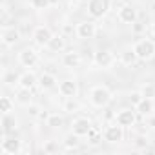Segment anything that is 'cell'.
<instances>
[{"mask_svg":"<svg viewBox=\"0 0 155 155\" xmlns=\"http://www.w3.org/2000/svg\"><path fill=\"white\" fill-rule=\"evenodd\" d=\"M42 151H44L46 155L57 153V151H58V142H57V140H46V142L42 144Z\"/></svg>","mask_w":155,"mask_h":155,"instance_id":"28","label":"cell"},{"mask_svg":"<svg viewBox=\"0 0 155 155\" xmlns=\"http://www.w3.org/2000/svg\"><path fill=\"white\" fill-rule=\"evenodd\" d=\"M137 60H139V57H137V53H135L133 46H126V48L119 53V62H120L122 66H126V68L133 66Z\"/></svg>","mask_w":155,"mask_h":155,"instance_id":"16","label":"cell"},{"mask_svg":"<svg viewBox=\"0 0 155 155\" xmlns=\"http://www.w3.org/2000/svg\"><path fill=\"white\" fill-rule=\"evenodd\" d=\"M151 35H153V37H155V22H153V24H151Z\"/></svg>","mask_w":155,"mask_h":155,"instance_id":"39","label":"cell"},{"mask_svg":"<svg viewBox=\"0 0 155 155\" xmlns=\"http://www.w3.org/2000/svg\"><path fill=\"white\" fill-rule=\"evenodd\" d=\"M46 126H49V128H62L64 126V117L62 115H58V113H49V117H48V120H46Z\"/></svg>","mask_w":155,"mask_h":155,"instance_id":"26","label":"cell"},{"mask_svg":"<svg viewBox=\"0 0 155 155\" xmlns=\"http://www.w3.org/2000/svg\"><path fill=\"white\" fill-rule=\"evenodd\" d=\"M18 79H20V75H18V73L9 71V73H6V75H4V84H8V86L17 84V86H18Z\"/></svg>","mask_w":155,"mask_h":155,"instance_id":"31","label":"cell"},{"mask_svg":"<svg viewBox=\"0 0 155 155\" xmlns=\"http://www.w3.org/2000/svg\"><path fill=\"white\" fill-rule=\"evenodd\" d=\"M133 49H135L139 60H142V62L151 60V58L155 57V42H153L151 38H140V40H135Z\"/></svg>","mask_w":155,"mask_h":155,"instance_id":"3","label":"cell"},{"mask_svg":"<svg viewBox=\"0 0 155 155\" xmlns=\"http://www.w3.org/2000/svg\"><path fill=\"white\" fill-rule=\"evenodd\" d=\"M48 117H49V113H48L46 110H40V113H38L37 119H40V120H48Z\"/></svg>","mask_w":155,"mask_h":155,"instance_id":"38","label":"cell"},{"mask_svg":"<svg viewBox=\"0 0 155 155\" xmlns=\"http://www.w3.org/2000/svg\"><path fill=\"white\" fill-rule=\"evenodd\" d=\"M115 62H117V57L110 49H99L93 55V64L97 68H101V69H110Z\"/></svg>","mask_w":155,"mask_h":155,"instance_id":"9","label":"cell"},{"mask_svg":"<svg viewBox=\"0 0 155 155\" xmlns=\"http://www.w3.org/2000/svg\"><path fill=\"white\" fill-rule=\"evenodd\" d=\"M144 122H146V126H148V128H155V115L151 113V115L144 117Z\"/></svg>","mask_w":155,"mask_h":155,"instance_id":"37","label":"cell"},{"mask_svg":"<svg viewBox=\"0 0 155 155\" xmlns=\"http://www.w3.org/2000/svg\"><path fill=\"white\" fill-rule=\"evenodd\" d=\"M68 2H69V4H71V2H79V0H68Z\"/></svg>","mask_w":155,"mask_h":155,"instance_id":"40","label":"cell"},{"mask_svg":"<svg viewBox=\"0 0 155 155\" xmlns=\"http://www.w3.org/2000/svg\"><path fill=\"white\" fill-rule=\"evenodd\" d=\"M75 35L79 37L81 40L95 38V35H97V24L93 22V18L91 20H82V22L77 24V33Z\"/></svg>","mask_w":155,"mask_h":155,"instance_id":"11","label":"cell"},{"mask_svg":"<svg viewBox=\"0 0 155 155\" xmlns=\"http://www.w3.org/2000/svg\"><path fill=\"white\" fill-rule=\"evenodd\" d=\"M139 90L142 91V95H144V97H148V99H155V86H153L151 82H146V84H142Z\"/></svg>","mask_w":155,"mask_h":155,"instance_id":"30","label":"cell"},{"mask_svg":"<svg viewBox=\"0 0 155 155\" xmlns=\"http://www.w3.org/2000/svg\"><path fill=\"white\" fill-rule=\"evenodd\" d=\"M48 48H49L51 51H55V53H62V51L66 49V35H64V33H53V37H51V40H49V44H48Z\"/></svg>","mask_w":155,"mask_h":155,"instance_id":"20","label":"cell"},{"mask_svg":"<svg viewBox=\"0 0 155 155\" xmlns=\"http://www.w3.org/2000/svg\"><path fill=\"white\" fill-rule=\"evenodd\" d=\"M13 108H15V101L11 97H8V95L0 97V111L2 113H9V111H13Z\"/></svg>","mask_w":155,"mask_h":155,"instance_id":"27","label":"cell"},{"mask_svg":"<svg viewBox=\"0 0 155 155\" xmlns=\"http://www.w3.org/2000/svg\"><path fill=\"white\" fill-rule=\"evenodd\" d=\"M79 139H81V137H79V135H75L73 131H71V133H68V135L64 137V140H62V142H64V148H66L68 151L77 150V148H79V144H81V140H79Z\"/></svg>","mask_w":155,"mask_h":155,"instance_id":"24","label":"cell"},{"mask_svg":"<svg viewBox=\"0 0 155 155\" xmlns=\"http://www.w3.org/2000/svg\"><path fill=\"white\" fill-rule=\"evenodd\" d=\"M33 9H48L51 6V0H29Z\"/></svg>","mask_w":155,"mask_h":155,"instance_id":"32","label":"cell"},{"mask_svg":"<svg viewBox=\"0 0 155 155\" xmlns=\"http://www.w3.org/2000/svg\"><path fill=\"white\" fill-rule=\"evenodd\" d=\"M153 110H155V102H153V99H148V97H144L135 106V111L139 113V117H148V115L153 113Z\"/></svg>","mask_w":155,"mask_h":155,"instance_id":"22","label":"cell"},{"mask_svg":"<svg viewBox=\"0 0 155 155\" xmlns=\"http://www.w3.org/2000/svg\"><path fill=\"white\" fill-rule=\"evenodd\" d=\"M111 4H113V0H88L86 9H88V15L93 20H99V18H104L110 13Z\"/></svg>","mask_w":155,"mask_h":155,"instance_id":"2","label":"cell"},{"mask_svg":"<svg viewBox=\"0 0 155 155\" xmlns=\"http://www.w3.org/2000/svg\"><path fill=\"white\" fill-rule=\"evenodd\" d=\"M17 60H18V64L22 66V68H28V69H31V68H35L38 62H40V57H38V53H37V49L35 48H22L20 49V53L17 55Z\"/></svg>","mask_w":155,"mask_h":155,"instance_id":"5","label":"cell"},{"mask_svg":"<svg viewBox=\"0 0 155 155\" xmlns=\"http://www.w3.org/2000/svg\"><path fill=\"white\" fill-rule=\"evenodd\" d=\"M137 18H139V13L131 4H122L117 9V20L120 24H135Z\"/></svg>","mask_w":155,"mask_h":155,"instance_id":"12","label":"cell"},{"mask_svg":"<svg viewBox=\"0 0 155 155\" xmlns=\"http://www.w3.org/2000/svg\"><path fill=\"white\" fill-rule=\"evenodd\" d=\"M58 93L64 99L77 97V95H79V82H77L75 79H66V81L58 82Z\"/></svg>","mask_w":155,"mask_h":155,"instance_id":"15","label":"cell"},{"mask_svg":"<svg viewBox=\"0 0 155 155\" xmlns=\"http://www.w3.org/2000/svg\"><path fill=\"white\" fill-rule=\"evenodd\" d=\"M62 33L64 35H73V33H77V28H73L71 24H64L62 26Z\"/></svg>","mask_w":155,"mask_h":155,"instance_id":"36","label":"cell"},{"mask_svg":"<svg viewBox=\"0 0 155 155\" xmlns=\"http://www.w3.org/2000/svg\"><path fill=\"white\" fill-rule=\"evenodd\" d=\"M86 137H88V142H90L91 146H95V144L102 142V139H104V135H102V130H101V128H97V126H93Z\"/></svg>","mask_w":155,"mask_h":155,"instance_id":"25","label":"cell"},{"mask_svg":"<svg viewBox=\"0 0 155 155\" xmlns=\"http://www.w3.org/2000/svg\"><path fill=\"white\" fill-rule=\"evenodd\" d=\"M90 104L93 106V108H97V110H102V108H106L110 102H111V99H113V93L110 91V88H106V86H93L91 90H90Z\"/></svg>","mask_w":155,"mask_h":155,"instance_id":"1","label":"cell"},{"mask_svg":"<svg viewBox=\"0 0 155 155\" xmlns=\"http://www.w3.org/2000/svg\"><path fill=\"white\" fill-rule=\"evenodd\" d=\"M51 37H53V31H51L48 26H37V28L33 29V33H31L33 42H35L37 46H40V48H48Z\"/></svg>","mask_w":155,"mask_h":155,"instance_id":"13","label":"cell"},{"mask_svg":"<svg viewBox=\"0 0 155 155\" xmlns=\"http://www.w3.org/2000/svg\"><path fill=\"white\" fill-rule=\"evenodd\" d=\"M26 108H28V113H29L31 117H38V113H40V108H38L35 102H31V104H29V106H26Z\"/></svg>","mask_w":155,"mask_h":155,"instance_id":"33","label":"cell"},{"mask_svg":"<svg viewBox=\"0 0 155 155\" xmlns=\"http://www.w3.org/2000/svg\"><path fill=\"white\" fill-rule=\"evenodd\" d=\"M91 128H93V122H91L90 117L81 115V117H75V119L71 120V131H73L75 135H79V137H86Z\"/></svg>","mask_w":155,"mask_h":155,"instance_id":"10","label":"cell"},{"mask_svg":"<svg viewBox=\"0 0 155 155\" xmlns=\"http://www.w3.org/2000/svg\"><path fill=\"white\" fill-rule=\"evenodd\" d=\"M38 86L42 91H48V90H53L55 86H58V81H57V77L49 71H44L40 77H38Z\"/></svg>","mask_w":155,"mask_h":155,"instance_id":"18","label":"cell"},{"mask_svg":"<svg viewBox=\"0 0 155 155\" xmlns=\"http://www.w3.org/2000/svg\"><path fill=\"white\" fill-rule=\"evenodd\" d=\"M4 2H6V0H2V4H4Z\"/></svg>","mask_w":155,"mask_h":155,"instance_id":"42","label":"cell"},{"mask_svg":"<svg viewBox=\"0 0 155 155\" xmlns=\"http://www.w3.org/2000/svg\"><path fill=\"white\" fill-rule=\"evenodd\" d=\"M51 4H57V0H51Z\"/></svg>","mask_w":155,"mask_h":155,"instance_id":"41","label":"cell"},{"mask_svg":"<svg viewBox=\"0 0 155 155\" xmlns=\"http://www.w3.org/2000/svg\"><path fill=\"white\" fill-rule=\"evenodd\" d=\"M0 126H2V135H15V131L18 130V119L11 111L9 113H2Z\"/></svg>","mask_w":155,"mask_h":155,"instance_id":"14","label":"cell"},{"mask_svg":"<svg viewBox=\"0 0 155 155\" xmlns=\"http://www.w3.org/2000/svg\"><path fill=\"white\" fill-rule=\"evenodd\" d=\"M131 29H133V33H135V35H140V33H144L146 26H144V24H140V22H135V24H131Z\"/></svg>","mask_w":155,"mask_h":155,"instance_id":"34","label":"cell"},{"mask_svg":"<svg viewBox=\"0 0 155 155\" xmlns=\"http://www.w3.org/2000/svg\"><path fill=\"white\" fill-rule=\"evenodd\" d=\"M142 99H144V95H142V91H140V90H133V91H130V93H128V101H130V104H131L133 108H135Z\"/></svg>","mask_w":155,"mask_h":155,"instance_id":"29","label":"cell"},{"mask_svg":"<svg viewBox=\"0 0 155 155\" xmlns=\"http://www.w3.org/2000/svg\"><path fill=\"white\" fill-rule=\"evenodd\" d=\"M62 64L66 68H79L82 64V57L79 51H75V49H69L66 53H62Z\"/></svg>","mask_w":155,"mask_h":155,"instance_id":"17","label":"cell"},{"mask_svg":"<svg viewBox=\"0 0 155 155\" xmlns=\"http://www.w3.org/2000/svg\"><path fill=\"white\" fill-rule=\"evenodd\" d=\"M20 29L15 26H2V33H0V38H2V44L6 48H13L20 42Z\"/></svg>","mask_w":155,"mask_h":155,"instance_id":"7","label":"cell"},{"mask_svg":"<svg viewBox=\"0 0 155 155\" xmlns=\"http://www.w3.org/2000/svg\"><path fill=\"white\" fill-rule=\"evenodd\" d=\"M4 155H18L22 153V140L15 135H2V144H0Z\"/></svg>","mask_w":155,"mask_h":155,"instance_id":"6","label":"cell"},{"mask_svg":"<svg viewBox=\"0 0 155 155\" xmlns=\"http://www.w3.org/2000/svg\"><path fill=\"white\" fill-rule=\"evenodd\" d=\"M15 101L20 104V106H29L33 102V90H28V88H17L15 91Z\"/></svg>","mask_w":155,"mask_h":155,"instance_id":"21","label":"cell"},{"mask_svg":"<svg viewBox=\"0 0 155 155\" xmlns=\"http://www.w3.org/2000/svg\"><path fill=\"white\" fill-rule=\"evenodd\" d=\"M81 110H82V102L77 99V97H69V99L64 101V111L66 113L75 115V113H79Z\"/></svg>","mask_w":155,"mask_h":155,"instance_id":"23","label":"cell"},{"mask_svg":"<svg viewBox=\"0 0 155 155\" xmlns=\"http://www.w3.org/2000/svg\"><path fill=\"white\" fill-rule=\"evenodd\" d=\"M18 86L20 88H28V90H33L35 86H38V77L33 73V71H24L20 75V79H18Z\"/></svg>","mask_w":155,"mask_h":155,"instance_id":"19","label":"cell"},{"mask_svg":"<svg viewBox=\"0 0 155 155\" xmlns=\"http://www.w3.org/2000/svg\"><path fill=\"white\" fill-rule=\"evenodd\" d=\"M135 146H137L139 150L148 148V139H144V137H137V139H135Z\"/></svg>","mask_w":155,"mask_h":155,"instance_id":"35","label":"cell"},{"mask_svg":"<svg viewBox=\"0 0 155 155\" xmlns=\"http://www.w3.org/2000/svg\"><path fill=\"white\" fill-rule=\"evenodd\" d=\"M137 111H135V108L131 106V108H122V110H119V111H115V122H119L120 126H124V128H131V126H135V122H137Z\"/></svg>","mask_w":155,"mask_h":155,"instance_id":"8","label":"cell"},{"mask_svg":"<svg viewBox=\"0 0 155 155\" xmlns=\"http://www.w3.org/2000/svg\"><path fill=\"white\" fill-rule=\"evenodd\" d=\"M124 126H120L119 122H111V124H108L104 130H102V135H104V140L106 142H110V144H119V142H122L124 140Z\"/></svg>","mask_w":155,"mask_h":155,"instance_id":"4","label":"cell"}]
</instances>
